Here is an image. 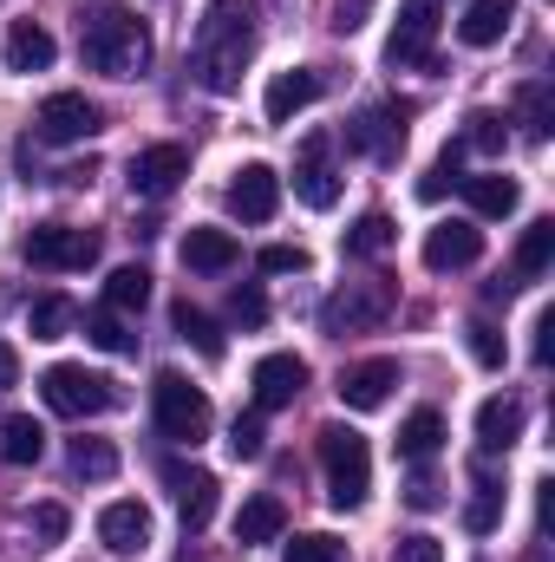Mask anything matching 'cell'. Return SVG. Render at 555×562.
I'll return each instance as SVG.
<instances>
[{"label":"cell","instance_id":"cell-1","mask_svg":"<svg viewBox=\"0 0 555 562\" xmlns=\"http://www.w3.org/2000/svg\"><path fill=\"white\" fill-rule=\"evenodd\" d=\"M190 59H196V79L229 99L242 86V66L256 59V0H209Z\"/></svg>","mask_w":555,"mask_h":562},{"label":"cell","instance_id":"cell-20","mask_svg":"<svg viewBox=\"0 0 555 562\" xmlns=\"http://www.w3.org/2000/svg\"><path fill=\"white\" fill-rule=\"evenodd\" d=\"M457 183H464V203L477 216H517V203H523L517 177H503V170H477V177H457Z\"/></svg>","mask_w":555,"mask_h":562},{"label":"cell","instance_id":"cell-30","mask_svg":"<svg viewBox=\"0 0 555 562\" xmlns=\"http://www.w3.org/2000/svg\"><path fill=\"white\" fill-rule=\"evenodd\" d=\"M72 477H86V484L118 477V445H105V438H72Z\"/></svg>","mask_w":555,"mask_h":562},{"label":"cell","instance_id":"cell-14","mask_svg":"<svg viewBox=\"0 0 555 562\" xmlns=\"http://www.w3.org/2000/svg\"><path fill=\"white\" fill-rule=\"evenodd\" d=\"M183 177H190V150L183 144H150V150L132 157V190L138 196H170Z\"/></svg>","mask_w":555,"mask_h":562},{"label":"cell","instance_id":"cell-40","mask_svg":"<svg viewBox=\"0 0 555 562\" xmlns=\"http://www.w3.org/2000/svg\"><path fill=\"white\" fill-rule=\"evenodd\" d=\"M262 438H269V431H262V413H249V419L229 425V451H236V458H262Z\"/></svg>","mask_w":555,"mask_h":562},{"label":"cell","instance_id":"cell-4","mask_svg":"<svg viewBox=\"0 0 555 562\" xmlns=\"http://www.w3.org/2000/svg\"><path fill=\"white\" fill-rule=\"evenodd\" d=\"M393 307H399V288L386 276H366V281H347V288H333L327 301H320V327L327 334H373V327H386L393 321Z\"/></svg>","mask_w":555,"mask_h":562},{"label":"cell","instance_id":"cell-32","mask_svg":"<svg viewBox=\"0 0 555 562\" xmlns=\"http://www.w3.org/2000/svg\"><path fill=\"white\" fill-rule=\"evenodd\" d=\"M177 334L203 353V360H223V334H216V321L203 314V307H190V301H177Z\"/></svg>","mask_w":555,"mask_h":562},{"label":"cell","instance_id":"cell-27","mask_svg":"<svg viewBox=\"0 0 555 562\" xmlns=\"http://www.w3.org/2000/svg\"><path fill=\"white\" fill-rule=\"evenodd\" d=\"M438 445H444V419H438L431 406H418L412 419L399 425V458L424 464V458H438Z\"/></svg>","mask_w":555,"mask_h":562},{"label":"cell","instance_id":"cell-47","mask_svg":"<svg viewBox=\"0 0 555 562\" xmlns=\"http://www.w3.org/2000/svg\"><path fill=\"white\" fill-rule=\"evenodd\" d=\"M555 360V307H543L536 314V367H550Z\"/></svg>","mask_w":555,"mask_h":562},{"label":"cell","instance_id":"cell-41","mask_svg":"<svg viewBox=\"0 0 555 562\" xmlns=\"http://www.w3.org/2000/svg\"><path fill=\"white\" fill-rule=\"evenodd\" d=\"M523 125L530 138H550V86H523Z\"/></svg>","mask_w":555,"mask_h":562},{"label":"cell","instance_id":"cell-23","mask_svg":"<svg viewBox=\"0 0 555 562\" xmlns=\"http://www.w3.org/2000/svg\"><path fill=\"white\" fill-rule=\"evenodd\" d=\"M281 530H287V510H281V497H249L242 510H236V543L242 550H256V543H275Z\"/></svg>","mask_w":555,"mask_h":562},{"label":"cell","instance_id":"cell-28","mask_svg":"<svg viewBox=\"0 0 555 562\" xmlns=\"http://www.w3.org/2000/svg\"><path fill=\"white\" fill-rule=\"evenodd\" d=\"M393 243H399V229H393V216H380V210H366V216L340 236V249H347V256H386Z\"/></svg>","mask_w":555,"mask_h":562},{"label":"cell","instance_id":"cell-5","mask_svg":"<svg viewBox=\"0 0 555 562\" xmlns=\"http://www.w3.org/2000/svg\"><path fill=\"white\" fill-rule=\"evenodd\" d=\"M150 406H157V431L170 438V445H203L209 438V425H216V413H209V393L203 386H190L183 373H157L150 380Z\"/></svg>","mask_w":555,"mask_h":562},{"label":"cell","instance_id":"cell-24","mask_svg":"<svg viewBox=\"0 0 555 562\" xmlns=\"http://www.w3.org/2000/svg\"><path fill=\"white\" fill-rule=\"evenodd\" d=\"M517 20V0H471V13L457 20V40L464 46H497Z\"/></svg>","mask_w":555,"mask_h":562},{"label":"cell","instance_id":"cell-19","mask_svg":"<svg viewBox=\"0 0 555 562\" xmlns=\"http://www.w3.org/2000/svg\"><path fill=\"white\" fill-rule=\"evenodd\" d=\"M399 112H386V105H366L353 125H347V144L353 150H366V157H399V144H406V125H393Z\"/></svg>","mask_w":555,"mask_h":562},{"label":"cell","instance_id":"cell-6","mask_svg":"<svg viewBox=\"0 0 555 562\" xmlns=\"http://www.w3.org/2000/svg\"><path fill=\"white\" fill-rule=\"evenodd\" d=\"M39 400H46V413H59V419H99V413L118 406V386H112L105 373H86V367L59 360V367L39 373Z\"/></svg>","mask_w":555,"mask_h":562},{"label":"cell","instance_id":"cell-16","mask_svg":"<svg viewBox=\"0 0 555 562\" xmlns=\"http://www.w3.org/2000/svg\"><path fill=\"white\" fill-rule=\"evenodd\" d=\"M294 196H301L307 210H333V203H340V177H333V164H327V138H307V144H301V164H294Z\"/></svg>","mask_w":555,"mask_h":562},{"label":"cell","instance_id":"cell-29","mask_svg":"<svg viewBox=\"0 0 555 562\" xmlns=\"http://www.w3.org/2000/svg\"><path fill=\"white\" fill-rule=\"evenodd\" d=\"M72 321H79V314H72L66 294H39V301L26 307V334H33V340H66Z\"/></svg>","mask_w":555,"mask_h":562},{"label":"cell","instance_id":"cell-43","mask_svg":"<svg viewBox=\"0 0 555 562\" xmlns=\"http://www.w3.org/2000/svg\"><path fill=\"white\" fill-rule=\"evenodd\" d=\"M229 314H236L242 327H262V321H269V301H262V288H236V294H229Z\"/></svg>","mask_w":555,"mask_h":562},{"label":"cell","instance_id":"cell-38","mask_svg":"<svg viewBox=\"0 0 555 562\" xmlns=\"http://www.w3.org/2000/svg\"><path fill=\"white\" fill-rule=\"evenodd\" d=\"M287 562H340V543H333L327 530H307V537L287 543Z\"/></svg>","mask_w":555,"mask_h":562},{"label":"cell","instance_id":"cell-33","mask_svg":"<svg viewBox=\"0 0 555 562\" xmlns=\"http://www.w3.org/2000/svg\"><path fill=\"white\" fill-rule=\"evenodd\" d=\"M144 301H150V269H144V262L112 269V281H105V307H144Z\"/></svg>","mask_w":555,"mask_h":562},{"label":"cell","instance_id":"cell-22","mask_svg":"<svg viewBox=\"0 0 555 562\" xmlns=\"http://www.w3.org/2000/svg\"><path fill=\"white\" fill-rule=\"evenodd\" d=\"M183 269H196V276L236 269V236H229V229H190V236H183Z\"/></svg>","mask_w":555,"mask_h":562},{"label":"cell","instance_id":"cell-45","mask_svg":"<svg viewBox=\"0 0 555 562\" xmlns=\"http://www.w3.org/2000/svg\"><path fill=\"white\" fill-rule=\"evenodd\" d=\"M380 0H333V33H360Z\"/></svg>","mask_w":555,"mask_h":562},{"label":"cell","instance_id":"cell-10","mask_svg":"<svg viewBox=\"0 0 555 562\" xmlns=\"http://www.w3.org/2000/svg\"><path fill=\"white\" fill-rule=\"evenodd\" d=\"M431 40H438V0H406L399 26L386 40V59L393 66H431Z\"/></svg>","mask_w":555,"mask_h":562},{"label":"cell","instance_id":"cell-44","mask_svg":"<svg viewBox=\"0 0 555 562\" xmlns=\"http://www.w3.org/2000/svg\"><path fill=\"white\" fill-rule=\"evenodd\" d=\"M393 562H444V543H438V537H424V530H412V537H399Z\"/></svg>","mask_w":555,"mask_h":562},{"label":"cell","instance_id":"cell-13","mask_svg":"<svg viewBox=\"0 0 555 562\" xmlns=\"http://www.w3.org/2000/svg\"><path fill=\"white\" fill-rule=\"evenodd\" d=\"M229 210H236L242 223H269L281 210V177L269 164H242V170L229 177Z\"/></svg>","mask_w":555,"mask_h":562},{"label":"cell","instance_id":"cell-37","mask_svg":"<svg viewBox=\"0 0 555 562\" xmlns=\"http://www.w3.org/2000/svg\"><path fill=\"white\" fill-rule=\"evenodd\" d=\"M464 340H471V360H477V367H490V373L503 367V334H497L490 321H471V327H464Z\"/></svg>","mask_w":555,"mask_h":562},{"label":"cell","instance_id":"cell-39","mask_svg":"<svg viewBox=\"0 0 555 562\" xmlns=\"http://www.w3.org/2000/svg\"><path fill=\"white\" fill-rule=\"evenodd\" d=\"M307 269V249L301 243H269L262 249V276H301Z\"/></svg>","mask_w":555,"mask_h":562},{"label":"cell","instance_id":"cell-2","mask_svg":"<svg viewBox=\"0 0 555 562\" xmlns=\"http://www.w3.org/2000/svg\"><path fill=\"white\" fill-rule=\"evenodd\" d=\"M79 53H86V66L105 72V79H138L144 66H150V33H144L138 13L99 7V13L79 26Z\"/></svg>","mask_w":555,"mask_h":562},{"label":"cell","instance_id":"cell-17","mask_svg":"<svg viewBox=\"0 0 555 562\" xmlns=\"http://www.w3.org/2000/svg\"><path fill=\"white\" fill-rule=\"evenodd\" d=\"M320 99V72L314 66H287L269 79V92H262V112H269V125H287L294 112H307Z\"/></svg>","mask_w":555,"mask_h":562},{"label":"cell","instance_id":"cell-46","mask_svg":"<svg viewBox=\"0 0 555 562\" xmlns=\"http://www.w3.org/2000/svg\"><path fill=\"white\" fill-rule=\"evenodd\" d=\"M406 504H412V510H438V504H444L438 477H412V484H406Z\"/></svg>","mask_w":555,"mask_h":562},{"label":"cell","instance_id":"cell-18","mask_svg":"<svg viewBox=\"0 0 555 562\" xmlns=\"http://www.w3.org/2000/svg\"><path fill=\"white\" fill-rule=\"evenodd\" d=\"M163 477H170V491H177L183 524H190V530H203V524L216 517V477H209L203 464H170Z\"/></svg>","mask_w":555,"mask_h":562},{"label":"cell","instance_id":"cell-7","mask_svg":"<svg viewBox=\"0 0 555 562\" xmlns=\"http://www.w3.org/2000/svg\"><path fill=\"white\" fill-rule=\"evenodd\" d=\"M99 249H105V236H99V229H79V223H39V229L20 243V256H26L33 269H53V276L92 269Z\"/></svg>","mask_w":555,"mask_h":562},{"label":"cell","instance_id":"cell-21","mask_svg":"<svg viewBox=\"0 0 555 562\" xmlns=\"http://www.w3.org/2000/svg\"><path fill=\"white\" fill-rule=\"evenodd\" d=\"M59 59V40L46 33V26H33V20H13V33H7V66L13 72H46Z\"/></svg>","mask_w":555,"mask_h":562},{"label":"cell","instance_id":"cell-35","mask_svg":"<svg viewBox=\"0 0 555 562\" xmlns=\"http://www.w3.org/2000/svg\"><path fill=\"white\" fill-rule=\"evenodd\" d=\"M86 340H92V347H105V353H132V334H125L118 307H99V314H86Z\"/></svg>","mask_w":555,"mask_h":562},{"label":"cell","instance_id":"cell-9","mask_svg":"<svg viewBox=\"0 0 555 562\" xmlns=\"http://www.w3.org/2000/svg\"><path fill=\"white\" fill-rule=\"evenodd\" d=\"M249 386H256V413H281V406L301 400V386H307V360H301V353H262L256 373H249Z\"/></svg>","mask_w":555,"mask_h":562},{"label":"cell","instance_id":"cell-49","mask_svg":"<svg viewBox=\"0 0 555 562\" xmlns=\"http://www.w3.org/2000/svg\"><path fill=\"white\" fill-rule=\"evenodd\" d=\"M418 196H424V203H438V196H444V170H431V177L418 183Z\"/></svg>","mask_w":555,"mask_h":562},{"label":"cell","instance_id":"cell-26","mask_svg":"<svg viewBox=\"0 0 555 562\" xmlns=\"http://www.w3.org/2000/svg\"><path fill=\"white\" fill-rule=\"evenodd\" d=\"M517 431H523V406L517 400H484L477 406V445L484 451H510Z\"/></svg>","mask_w":555,"mask_h":562},{"label":"cell","instance_id":"cell-15","mask_svg":"<svg viewBox=\"0 0 555 562\" xmlns=\"http://www.w3.org/2000/svg\"><path fill=\"white\" fill-rule=\"evenodd\" d=\"M99 543H105L112 557H138V550H150V510H144L138 497L105 504V510H99Z\"/></svg>","mask_w":555,"mask_h":562},{"label":"cell","instance_id":"cell-34","mask_svg":"<svg viewBox=\"0 0 555 562\" xmlns=\"http://www.w3.org/2000/svg\"><path fill=\"white\" fill-rule=\"evenodd\" d=\"M497 524H503V491L484 477V484H477V497L464 504V530H471V537H490Z\"/></svg>","mask_w":555,"mask_h":562},{"label":"cell","instance_id":"cell-3","mask_svg":"<svg viewBox=\"0 0 555 562\" xmlns=\"http://www.w3.org/2000/svg\"><path fill=\"white\" fill-rule=\"evenodd\" d=\"M320 464H327V497L333 510H360L373 491V451L353 425H327L320 431Z\"/></svg>","mask_w":555,"mask_h":562},{"label":"cell","instance_id":"cell-8","mask_svg":"<svg viewBox=\"0 0 555 562\" xmlns=\"http://www.w3.org/2000/svg\"><path fill=\"white\" fill-rule=\"evenodd\" d=\"M99 125H105V112L86 92H53L39 105V138L46 144H86V138H99Z\"/></svg>","mask_w":555,"mask_h":562},{"label":"cell","instance_id":"cell-42","mask_svg":"<svg viewBox=\"0 0 555 562\" xmlns=\"http://www.w3.org/2000/svg\"><path fill=\"white\" fill-rule=\"evenodd\" d=\"M66 530H72L66 504H33V537H39V543H59Z\"/></svg>","mask_w":555,"mask_h":562},{"label":"cell","instance_id":"cell-31","mask_svg":"<svg viewBox=\"0 0 555 562\" xmlns=\"http://www.w3.org/2000/svg\"><path fill=\"white\" fill-rule=\"evenodd\" d=\"M550 262H555V223L536 216L523 229V243H517V276H550Z\"/></svg>","mask_w":555,"mask_h":562},{"label":"cell","instance_id":"cell-25","mask_svg":"<svg viewBox=\"0 0 555 562\" xmlns=\"http://www.w3.org/2000/svg\"><path fill=\"white\" fill-rule=\"evenodd\" d=\"M0 458L7 464H39L46 458V425L33 419V413H7L0 419Z\"/></svg>","mask_w":555,"mask_h":562},{"label":"cell","instance_id":"cell-12","mask_svg":"<svg viewBox=\"0 0 555 562\" xmlns=\"http://www.w3.org/2000/svg\"><path fill=\"white\" fill-rule=\"evenodd\" d=\"M393 386H399V360H360V367H347L340 373V406H353V413H380L386 400H393Z\"/></svg>","mask_w":555,"mask_h":562},{"label":"cell","instance_id":"cell-48","mask_svg":"<svg viewBox=\"0 0 555 562\" xmlns=\"http://www.w3.org/2000/svg\"><path fill=\"white\" fill-rule=\"evenodd\" d=\"M13 380H20V353H13V347H7V340H0V393H7V386H13Z\"/></svg>","mask_w":555,"mask_h":562},{"label":"cell","instance_id":"cell-11","mask_svg":"<svg viewBox=\"0 0 555 562\" xmlns=\"http://www.w3.org/2000/svg\"><path fill=\"white\" fill-rule=\"evenodd\" d=\"M477 256H484V229L477 223H438V229H424V269L431 276L471 269Z\"/></svg>","mask_w":555,"mask_h":562},{"label":"cell","instance_id":"cell-36","mask_svg":"<svg viewBox=\"0 0 555 562\" xmlns=\"http://www.w3.org/2000/svg\"><path fill=\"white\" fill-rule=\"evenodd\" d=\"M464 150H484V157H497V150H503V119H497V112H471V119H464Z\"/></svg>","mask_w":555,"mask_h":562}]
</instances>
